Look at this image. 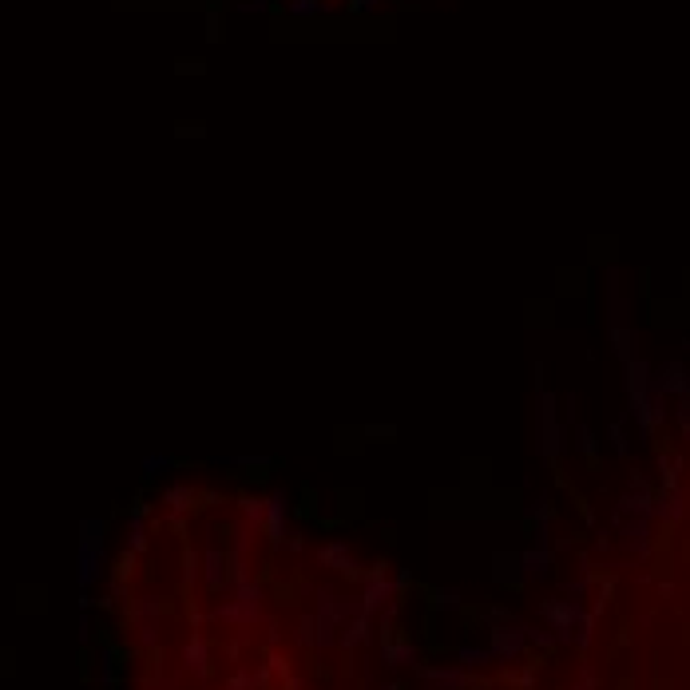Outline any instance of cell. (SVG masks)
<instances>
[{"instance_id":"obj_3","label":"cell","mask_w":690,"mask_h":690,"mask_svg":"<svg viewBox=\"0 0 690 690\" xmlns=\"http://www.w3.org/2000/svg\"><path fill=\"white\" fill-rule=\"evenodd\" d=\"M321 559H326V563H338L341 571H353L350 568V551L341 548V544H326V548H321Z\"/></svg>"},{"instance_id":"obj_5","label":"cell","mask_w":690,"mask_h":690,"mask_svg":"<svg viewBox=\"0 0 690 690\" xmlns=\"http://www.w3.org/2000/svg\"><path fill=\"white\" fill-rule=\"evenodd\" d=\"M207 583H215V587L222 583V556L219 551H207Z\"/></svg>"},{"instance_id":"obj_2","label":"cell","mask_w":690,"mask_h":690,"mask_svg":"<svg viewBox=\"0 0 690 690\" xmlns=\"http://www.w3.org/2000/svg\"><path fill=\"white\" fill-rule=\"evenodd\" d=\"M207 646H203V639H195V643L186 646V667L195 670V675H207Z\"/></svg>"},{"instance_id":"obj_4","label":"cell","mask_w":690,"mask_h":690,"mask_svg":"<svg viewBox=\"0 0 690 690\" xmlns=\"http://www.w3.org/2000/svg\"><path fill=\"white\" fill-rule=\"evenodd\" d=\"M385 658H389V667L413 663V646H409V643H389V646H385Z\"/></svg>"},{"instance_id":"obj_1","label":"cell","mask_w":690,"mask_h":690,"mask_svg":"<svg viewBox=\"0 0 690 690\" xmlns=\"http://www.w3.org/2000/svg\"><path fill=\"white\" fill-rule=\"evenodd\" d=\"M389 592H393V587H389L385 580H377V575H373V587H365V603H362V607H365V611H377Z\"/></svg>"}]
</instances>
